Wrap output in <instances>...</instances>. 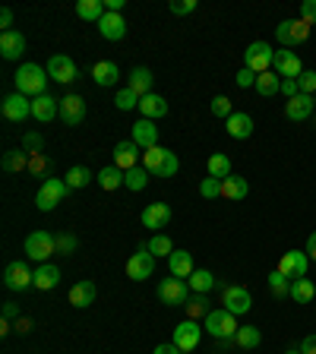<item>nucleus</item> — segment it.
<instances>
[{
  "label": "nucleus",
  "instance_id": "obj_23",
  "mask_svg": "<svg viewBox=\"0 0 316 354\" xmlns=\"http://www.w3.org/2000/svg\"><path fill=\"white\" fill-rule=\"evenodd\" d=\"M130 133H133L130 140H133L136 146L142 149V152H146V149H152V146H158V127L152 124V121H146V117H142V121H136V124L130 127Z\"/></svg>",
  "mask_w": 316,
  "mask_h": 354
},
{
  "label": "nucleus",
  "instance_id": "obj_42",
  "mask_svg": "<svg viewBox=\"0 0 316 354\" xmlns=\"http://www.w3.org/2000/svg\"><path fill=\"white\" fill-rule=\"evenodd\" d=\"M234 342L250 351V348H259V342H263V332H259L256 326H241V329H237V336H234Z\"/></svg>",
  "mask_w": 316,
  "mask_h": 354
},
{
  "label": "nucleus",
  "instance_id": "obj_54",
  "mask_svg": "<svg viewBox=\"0 0 316 354\" xmlns=\"http://www.w3.org/2000/svg\"><path fill=\"white\" fill-rule=\"evenodd\" d=\"M300 19L316 25V0H304V3H300Z\"/></svg>",
  "mask_w": 316,
  "mask_h": 354
},
{
  "label": "nucleus",
  "instance_id": "obj_59",
  "mask_svg": "<svg viewBox=\"0 0 316 354\" xmlns=\"http://www.w3.org/2000/svg\"><path fill=\"white\" fill-rule=\"evenodd\" d=\"M0 25H3V32H10V25H13V10L10 7L0 10Z\"/></svg>",
  "mask_w": 316,
  "mask_h": 354
},
{
  "label": "nucleus",
  "instance_id": "obj_43",
  "mask_svg": "<svg viewBox=\"0 0 316 354\" xmlns=\"http://www.w3.org/2000/svg\"><path fill=\"white\" fill-rule=\"evenodd\" d=\"M146 184H149V171H146L142 165H136V168H130V171H127V181H124L127 190L140 193V190H146Z\"/></svg>",
  "mask_w": 316,
  "mask_h": 354
},
{
  "label": "nucleus",
  "instance_id": "obj_64",
  "mask_svg": "<svg viewBox=\"0 0 316 354\" xmlns=\"http://www.w3.org/2000/svg\"><path fill=\"white\" fill-rule=\"evenodd\" d=\"M313 101H316V95H313Z\"/></svg>",
  "mask_w": 316,
  "mask_h": 354
},
{
  "label": "nucleus",
  "instance_id": "obj_16",
  "mask_svg": "<svg viewBox=\"0 0 316 354\" xmlns=\"http://www.w3.org/2000/svg\"><path fill=\"white\" fill-rule=\"evenodd\" d=\"M76 64L67 58V54H54V58L48 60V76L54 79V83H64V86H70L76 79Z\"/></svg>",
  "mask_w": 316,
  "mask_h": 354
},
{
  "label": "nucleus",
  "instance_id": "obj_8",
  "mask_svg": "<svg viewBox=\"0 0 316 354\" xmlns=\"http://www.w3.org/2000/svg\"><path fill=\"white\" fill-rule=\"evenodd\" d=\"M190 285H187V279H174V275H168L161 285H158V297H161V304L168 307H183L187 301H190Z\"/></svg>",
  "mask_w": 316,
  "mask_h": 354
},
{
  "label": "nucleus",
  "instance_id": "obj_40",
  "mask_svg": "<svg viewBox=\"0 0 316 354\" xmlns=\"http://www.w3.org/2000/svg\"><path fill=\"white\" fill-rule=\"evenodd\" d=\"M92 177H95V174H92L85 165H73L67 171V177H64V181H67L70 190H83V187H89V184H92Z\"/></svg>",
  "mask_w": 316,
  "mask_h": 354
},
{
  "label": "nucleus",
  "instance_id": "obj_31",
  "mask_svg": "<svg viewBox=\"0 0 316 354\" xmlns=\"http://www.w3.org/2000/svg\"><path fill=\"white\" fill-rule=\"evenodd\" d=\"M95 294H98L95 281H79V285H73V288H70V304L83 310V307L95 304Z\"/></svg>",
  "mask_w": 316,
  "mask_h": 354
},
{
  "label": "nucleus",
  "instance_id": "obj_37",
  "mask_svg": "<svg viewBox=\"0 0 316 354\" xmlns=\"http://www.w3.org/2000/svg\"><path fill=\"white\" fill-rule=\"evenodd\" d=\"M294 304H310L316 297V285L310 279H294L291 281V294H288Z\"/></svg>",
  "mask_w": 316,
  "mask_h": 354
},
{
  "label": "nucleus",
  "instance_id": "obj_38",
  "mask_svg": "<svg viewBox=\"0 0 316 354\" xmlns=\"http://www.w3.org/2000/svg\"><path fill=\"white\" fill-rule=\"evenodd\" d=\"M183 307H187V320H206L209 313H212L206 294H190V301H187Z\"/></svg>",
  "mask_w": 316,
  "mask_h": 354
},
{
  "label": "nucleus",
  "instance_id": "obj_3",
  "mask_svg": "<svg viewBox=\"0 0 316 354\" xmlns=\"http://www.w3.org/2000/svg\"><path fill=\"white\" fill-rule=\"evenodd\" d=\"M25 256L29 260H38V263H48L51 256L57 253V234H51V231H32L23 244Z\"/></svg>",
  "mask_w": 316,
  "mask_h": 354
},
{
  "label": "nucleus",
  "instance_id": "obj_53",
  "mask_svg": "<svg viewBox=\"0 0 316 354\" xmlns=\"http://www.w3.org/2000/svg\"><path fill=\"white\" fill-rule=\"evenodd\" d=\"M168 7H171V13H174V16H187V13H193V10H196V0H171Z\"/></svg>",
  "mask_w": 316,
  "mask_h": 354
},
{
  "label": "nucleus",
  "instance_id": "obj_24",
  "mask_svg": "<svg viewBox=\"0 0 316 354\" xmlns=\"http://www.w3.org/2000/svg\"><path fill=\"white\" fill-rule=\"evenodd\" d=\"M32 117L38 121V124H48V121L60 117V99H51V95L32 99Z\"/></svg>",
  "mask_w": 316,
  "mask_h": 354
},
{
  "label": "nucleus",
  "instance_id": "obj_48",
  "mask_svg": "<svg viewBox=\"0 0 316 354\" xmlns=\"http://www.w3.org/2000/svg\"><path fill=\"white\" fill-rule=\"evenodd\" d=\"M200 197L202 199H218V197H222V181H218V177H202Z\"/></svg>",
  "mask_w": 316,
  "mask_h": 354
},
{
  "label": "nucleus",
  "instance_id": "obj_28",
  "mask_svg": "<svg viewBox=\"0 0 316 354\" xmlns=\"http://www.w3.org/2000/svg\"><path fill=\"white\" fill-rule=\"evenodd\" d=\"M247 193H250L247 177H237V174H231V177H225V181H222V199L241 203V199H247Z\"/></svg>",
  "mask_w": 316,
  "mask_h": 354
},
{
  "label": "nucleus",
  "instance_id": "obj_26",
  "mask_svg": "<svg viewBox=\"0 0 316 354\" xmlns=\"http://www.w3.org/2000/svg\"><path fill=\"white\" fill-rule=\"evenodd\" d=\"M92 79L98 86H114L117 79H120V66H117L114 60H95V64H92Z\"/></svg>",
  "mask_w": 316,
  "mask_h": 354
},
{
  "label": "nucleus",
  "instance_id": "obj_18",
  "mask_svg": "<svg viewBox=\"0 0 316 354\" xmlns=\"http://www.w3.org/2000/svg\"><path fill=\"white\" fill-rule=\"evenodd\" d=\"M114 165L120 168V171H130V168L142 165V152L140 146H136L133 140H124L114 146Z\"/></svg>",
  "mask_w": 316,
  "mask_h": 354
},
{
  "label": "nucleus",
  "instance_id": "obj_2",
  "mask_svg": "<svg viewBox=\"0 0 316 354\" xmlns=\"http://www.w3.org/2000/svg\"><path fill=\"white\" fill-rule=\"evenodd\" d=\"M142 168L149 174H155V177H174V174L181 171V162H177V155L171 149L152 146L142 152Z\"/></svg>",
  "mask_w": 316,
  "mask_h": 354
},
{
  "label": "nucleus",
  "instance_id": "obj_1",
  "mask_svg": "<svg viewBox=\"0 0 316 354\" xmlns=\"http://www.w3.org/2000/svg\"><path fill=\"white\" fill-rule=\"evenodd\" d=\"M16 92L25 95V99H38V95H48V70L38 64H19L16 70Z\"/></svg>",
  "mask_w": 316,
  "mask_h": 354
},
{
  "label": "nucleus",
  "instance_id": "obj_61",
  "mask_svg": "<svg viewBox=\"0 0 316 354\" xmlns=\"http://www.w3.org/2000/svg\"><path fill=\"white\" fill-rule=\"evenodd\" d=\"M307 256H310V263H316V231L307 238Z\"/></svg>",
  "mask_w": 316,
  "mask_h": 354
},
{
  "label": "nucleus",
  "instance_id": "obj_4",
  "mask_svg": "<svg viewBox=\"0 0 316 354\" xmlns=\"http://www.w3.org/2000/svg\"><path fill=\"white\" fill-rule=\"evenodd\" d=\"M67 193H70V187H67V181L64 177H48V181L38 187V197H35V206L42 209V212H54V209L67 199Z\"/></svg>",
  "mask_w": 316,
  "mask_h": 354
},
{
  "label": "nucleus",
  "instance_id": "obj_21",
  "mask_svg": "<svg viewBox=\"0 0 316 354\" xmlns=\"http://www.w3.org/2000/svg\"><path fill=\"white\" fill-rule=\"evenodd\" d=\"M0 54H3V60H19L25 54V35L16 29L3 32L0 35Z\"/></svg>",
  "mask_w": 316,
  "mask_h": 354
},
{
  "label": "nucleus",
  "instance_id": "obj_36",
  "mask_svg": "<svg viewBox=\"0 0 316 354\" xmlns=\"http://www.w3.org/2000/svg\"><path fill=\"white\" fill-rule=\"evenodd\" d=\"M187 285H190L193 294H206V291L215 288V275L209 269H193V275L187 279Z\"/></svg>",
  "mask_w": 316,
  "mask_h": 354
},
{
  "label": "nucleus",
  "instance_id": "obj_10",
  "mask_svg": "<svg viewBox=\"0 0 316 354\" xmlns=\"http://www.w3.org/2000/svg\"><path fill=\"white\" fill-rule=\"evenodd\" d=\"M177 348H181L183 354H190V351H196L200 348V342H202V326H200V320H183L181 326H174V338H171Z\"/></svg>",
  "mask_w": 316,
  "mask_h": 354
},
{
  "label": "nucleus",
  "instance_id": "obj_58",
  "mask_svg": "<svg viewBox=\"0 0 316 354\" xmlns=\"http://www.w3.org/2000/svg\"><path fill=\"white\" fill-rule=\"evenodd\" d=\"M300 354H316V336H304V342H300Z\"/></svg>",
  "mask_w": 316,
  "mask_h": 354
},
{
  "label": "nucleus",
  "instance_id": "obj_55",
  "mask_svg": "<svg viewBox=\"0 0 316 354\" xmlns=\"http://www.w3.org/2000/svg\"><path fill=\"white\" fill-rule=\"evenodd\" d=\"M237 86H241V89H256V73L243 66L241 73H237Z\"/></svg>",
  "mask_w": 316,
  "mask_h": 354
},
{
  "label": "nucleus",
  "instance_id": "obj_30",
  "mask_svg": "<svg viewBox=\"0 0 316 354\" xmlns=\"http://www.w3.org/2000/svg\"><path fill=\"white\" fill-rule=\"evenodd\" d=\"M60 285V269L54 263H42L35 269V288L38 291H51Z\"/></svg>",
  "mask_w": 316,
  "mask_h": 354
},
{
  "label": "nucleus",
  "instance_id": "obj_49",
  "mask_svg": "<svg viewBox=\"0 0 316 354\" xmlns=\"http://www.w3.org/2000/svg\"><path fill=\"white\" fill-rule=\"evenodd\" d=\"M212 114L222 117V121H228V117L234 114L231 99H225V95H215V99H212Z\"/></svg>",
  "mask_w": 316,
  "mask_h": 354
},
{
  "label": "nucleus",
  "instance_id": "obj_22",
  "mask_svg": "<svg viewBox=\"0 0 316 354\" xmlns=\"http://www.w3.org/2000/svg\"><path fill=\"white\" fill-rule=\"evenodd\" d=\"M225 130L231 140H250V136H253V117H250L247 111H234L225 121Z\"/></svg>",
  "mask_w": 316,
  "mask_h": 354
},
{
  "label": "nucleus",
  "instance_id": "obj_56",
  "mask_svg": "<svg viewBox=\"0 0 316 354\" xmlns=\"http://www.w3.org/2000/svg\"><path fill=\"white\" fill-rule=\"evenodd\" d=\"M3 320L16 323V320H19V304H13V301H7V304H3Z\"/></svg>",
  "mask_w": 316,
  "mask_h": 354
},
{
  "label": "nucleus",
  "instance_id": "obj_7",
  "mask_svg": "<svg viewBox=\"0 0 316 354\" xmlns=\"http://www.w3.org/2000/svg\"><path fill=\"white\" fill-rule=\"evenodd\" d=\"M272 58H275L272 45L269 42H253V45H247V51H243V66L259 76V73H266V70H272Z\"/></svg>",
  "mask_w": 316,
  "mask_h": 354
},
{
  "label": "nucleus",
  "instance_id": "obj_50",
  "mask_svg": "<svg viewBox=\"0 0 316 354\" xmlns=\"http://www.w3.org/2000/svg\"><path fill=\"white\" fill-rule=\"evenodd\" d=\"M29 174H42V177L44 174H51V158L44 155V152L42 155H32L29 158ZM44 181H48V177H44Z\"/></svg>",
  "mask_w": 316,
  "mask_h": 354
},
{
  "label": "nucleus",
  "instance_id": "obj_57",
  "mask_svg": "<svg viewBox=\"0 0 316 354\" xmlns=\"http://www.w3.org/2000/svg\"><path fill=\"white\" fill-rule=\"evenodd\" d=\"M282 95H288V99H294V95H300V89H298V79H282Z\"/></svg>",
  "mask_w": 316,
  "mask_h": 354
},
{
  "label": "nucleus",
  "instance_id": "obj_39",
  "mask_svg": "<svg viewBox=\"0 0 316 354\" xmlns=\"http://www.w3.org/2000/svg\"><path fill=\"white\" fill-rule=\"evenodd\" d=\"M29 152H23V149H13V152H7L3 155V171L10 174H19V171H29Z\"/></svg>",
  "mask_w": 316,
  "mask_h": 354
},
{
  "label": "nucleus",
  "instance_id": "obj_9",
  "mask_svg": "<svg viewBox=\"0 0 316 354\" xmlns=\"http://www.w3.org/2000/svg\"><path fill=\"white\" fill-rule=\"evenodd\" d=\"M275 269L282 272L285 279H307V269H310V256L307 250H288V253H282V260H278V266Z\"/></svg>",
  "mask_w": 316,
  "mask_h": 354
},
{
  "label": "nucleus",
  "instance_id": "obj_60",
  "mask_svg": "<svg viewBox=\"0 0 316 354\" xmlns=\"http://www.w3.org/2000/svg\"><path fill=\"white\" fill-rule=\"evenodd\" d=\"M152 354H183V351H181V348L174 345V342H168V345H158L155 351H152Z\"/></svg>",
  "mask_w": 316,
  "mask_h": 354
},
{
  "label": "nucleus",
  "instance_id": "obj_44",
  "mask_svg": "<svg viewBox=\"0 0 316 354\" xmlns=\"http://www.w3.org/2000/svg\"><path fill=\"white\" fill-rule=\"evenodd\" d=\"M149 247L152 256H171L174 253V244H171V238H165V234H152V240L146 244Z\"/></svg>",
  "mask_w": 316,
  "mask_h": 354
},
{
  "label": "nucleus",
  "instance_id": "obj_5",
  "mask_svg": "<svg viewBox=\"0 0 316 354\" xmlns=\"http://www.w3.org/2000/svg\"><path fill=\"white\" fill-rule=\"evenodd\" d=\"M202 329H206L212 338H234L241 326H237V316H234L231 310L218 307V310H212L206 320H202Z\"/></svg>",
  "mask_w": 316,
  "mask_h": 354
},
{
  "label": "nucleus",
  "instance_id": "obj_20",
  "mask_svg": "<svg viewBox=\"0 0 316 354\" xmlns=\"http://www.w3.org/2000/svg\"><path fill=\"white\" fill-rule=\"evenodd\" d=\"M316 111V101H313V95H294V99H288V105H285V117L288 121H294V124H300V121H307L310 114Z\"/></svg>",
  "mask_w": 316,
  "mask_h": 354
},
{
  "label": "nucleus",
  "instance_id": "obj_12",
  "mask_svg": "<svg viewBox=\"0 0 316 354\" xmlns=\"http://www.w3.org/2000/svg\"><path fill=\"white\" fill-rule=\"evenodd\" d=\"M3 285L10 291H25V288H35V272L23 263V260H13V263L3 269Z\"/></svg>",
  "mask_w": 316,
  "mask_h": 354
},
{
  "label": "nucleus",
  "instance_id": "obj_15",
  "mask_svg": "<svg viewBox=\"0 0 316 354\" xmlns=\"http://www.w3.org/2000/svg\"><path fill=\"white\" fill-rule=\"evenodd\" d=\"M272 70L282 76V79H298V76L304 73V64H300V58L294 51H275Z\"/></svg>",
  "mask_w": 316,
  "mask_h": 354
},
{
  "label": "nucleus",
  "instance_id": "obj_62",
  "mask_svg": "<svg viewBox=\"0 0 316 354\" xmlns=\"http://www.w3.org/2000/svg\"><path fill=\"white\" fill-rule=\"evenodd\" d=\"M16 329H19V332H29V329H32V320H29V316H19V320H16Z\"/></svg>",
  "mask_w": 316,
  "mask_h": 354
},
{
  "label": "nucleus",
  "instance_id": "obj_29",
  "mask_svg": "<svg viewBox=\"0 0 316 354\" xmlns=\"http://www.w3.org/2000/svg\"><path fill=\"white\" fill-rule=\"evenodd\" d=\"M105 0H76V16L85 19V23H95L98 25L105 19Z\"/></svg>",
  "mask_w": 316,
  "mask_h": 354
},
{
  "label": "nucleus",
  "instance_id": "obj_35",
  "mask_svg": "<svg viewBox=\"0 0 316 354\" xmlns=\"http://www.w3.org/2000/svg\"><path fill=\"white\" fill-rule=\"evenodd\" d=\"M95 181H98L101 190H117L127 181V171H120L117 165H108V168H101V171L95 174Z\"/></svg>",
  "mask_w": 316,
  "mask_h": 354
},
{
  "label": "nucleus",
  "instance_id": "obj_14",
  "mask_svg": "<svg viewBox=\"0 0 316 354\" xmlns=\"http://www.w3.org/2000/svg\"><path fill=\"white\" fill-rule=\"evenodd\" d=\"M0 111H3V117H7V121H13V124H23L25 117H32V101L25 99V95H19V92H13V95H7V99L0 101Z\"/></svg>",
  "mask_w": 316,
  "mask_h": 354
},
{
  "label": "nucleus",
  "instance_id": "obj_33",
  "mask_svg": "<svg viewBox=\"0 0 316 354\" xmlns=\"http://www.w3.org/2000/svg\"><path fill=\"white\" fill-rule=\"evenodd\" d=\"M127 89H133L136 95H149L152 92V73L146 70V66H136V70H130V76H127Z\"/></svg>",
  "mask_w": 316,
  "mask_h": 354
},
{
  "label": "nucleus",
  "instance_id": "obj_25",
  "mask_svg": "<svg viewBox=\"0 0 316 354\" xmlns=\"http://www.w3.org/2000/svg\"><path fill=\"white\" fill-rule=\"evenodd\" d=\"M98 32L101 38H108V42H120L127 35V23L120 13H105V19L98 23Z\"/></svg>",
  "mask_w": 316,
  "mask_h": 354
},
{
  "label": "nucleus",
  "instance_id": "obj_47",
  "mask_svg": "<svg viewBox=\"0 0 316 354\" xmlns=\"http://www.w3.org/2000/svg\"><path fill=\"white\" fill-rule=\"evenodd\" d=\"M23 152H29V155H42L44 152V140H42V133H25L23 136Z\"/></svg>",
  "mask_w": 316,
  "mask_h": 354
},
{
  "label": "nucleus",
  "instance_id": "obj_27",
  "mask_svg": "<svg viewBox=\"0 0 316 354\" xmlns=\"http://www.w3.org/2000/svg\"><path fill=\"white\" fill-rule=\"evenodd\" d=\"M140 114L146 117V121H158V117L168 114V101L161 99V95H155V92H149V95L140 99Z\"/></svg>",
  "mask_w": 316,
  "mask_h": 354
},
{
  "label": "nucleus",
  "instance_id": "obj_6",
  "mask_svg": "<svg viewBox=\"0 0 316 354\" xmlns=\"http://www.w3.org/2000/svg\"><path fill=\"white\" fill-rule=\"evenodd\" d=\"M307 38H310V23H304V19H285V23L275 25V42L282 48H294V45L307 42Z\"/></svg>",
  "mask_w": 316,
  "mask_h": 354
},
{
  "label": "nucleus",
  "instance_id": "obj_13",
  "mask_svg": "<svg viewBox=\"0 0 316 354\" xmlns=\"http://www.w3.org/2000/svg\"><path fill=\"white\" fill-rule=\"evenodd\" d=\"M222 307H225V310H231L234 316H241V313H250V307H253V297H250V291L241 288V285H228V288L222 291Z\"/></svg>",
  "mask_w": 316,
  "mask_h": 354
},
{
  "label": "nucleus",
  "instance_id": "obj_11",
  "mask_svg": "<svg viewBox=\"0 0 316 354\" xmlns=\"http://www.w3.org/2000/svg\"><path fill=\"white\" fill-rule=\"evenodd\" d=\"M152 272H155V256L149 253L146 244H140V250L127 260V279H130V281H142V279H149Z\"/></svg>",
  "mask_w": 316,
  "mask_h": 354
},
{
  "label": "nucleus",
  "instance_id": "obj_41",
  "mask_svg": "<svg viewBox=\"0 0 316 354\" xmlns=\"http://www.w3.org/2000/svg\"><path fill=\"white\" fill-rule=\"evenodd\" d=\"M209 177H218V181H225L231 177V158L215 152V155H209Z\"/></svg>",
  "mask_w": 316,
  "mask_h": 354
},
{
  "label": "nucleus",
  "instance_id": "obj_63",
  "mask_svg": "<svg viewBox=\"0 0 316 354\" xmlns=\"http://www.w3.org/2000/svg\"><path fill=\"white\" fill-rule=\"evenodd\" d=\"M285 354H300V351H285Z\"/></svg>",
  "mask_w": 316,
  "mask_h": 354
},
{
  "label": "nucleus",
  "instance_id": "obj_46",
  "mask_svg": "<svg viewBox=\"0 0 316 354\" xmlns=\"http://www.w3.org/2000/svg\"><path fill=\"white\" fill-rule=\"evenodd\" d=\"M114 105H117V111H133V108H140V95H136L133 89H120L117 92V99H114Z\"/></svg>",
  "mask_w": 316,
  "mask_h": 354
},
{
  "label": "nucleus",
  "instance_id": "obj_32",
  "mask_svg": "<svg viewBox=\"0 0 316 354\" xmlns=\"http://www.w3.org/2000/svg\"><path fill=\"white\" fill-rule=\"evenodd\" d=\"M168 266H171L174 279H190L193 275V256L187 250H174V253L168 256Z\"/></svg>",
  "mask_w": 316,
  "mask_h": 354
},
{
  "label": "nucleus",
  "instance_id": "obj_34",
  "mask_svg": "<svg viewBox=\"0 0 316 354\" xmlns=\"http://www.w3.org/2000/svg\"><path fill=\"white\" fill-rule=\"evenodd\" d=\"M256 92L263 95V99H272V95H278V92H282V76L275 73V70L259 73L256 76Z\"/></svg>",
  "mask_w": 316,
  "mask_h": 354
},
{
  "label": "nucleus",
  "instance_id": "obj_51",
  "mask_svg": "<svg viewBox=\"0 0 316 354\" xmlns=\"http://www.w3.org/2000/svg\"><path fill=\"white\" fill-rule=\"evenodd\" d=\"M298 89L304 92V95H316V73L313 70H304V73L298 76Z\"/></svg>",
  "mask_w": 316,
  "mask_h": 354
},
{
  "label": "nucleus",
  "instance_id": "obj_17",
  "mask_svg": "<svg viewBox=\"0 0 316 354\" xmlns=\"http://www.w3.org/2000/svg\"><path fill=\"white\" fill-rule=\"evenodd\" d=\"M60 121L67 127H79L85 121V99L83 95H67L60 99Z\"/></svg>",
  "mask_w": 316,
  "mask_h": 354
},
{
  "label": "nucleus",
  "instance_id": "obj_45",
  "mask_svg": "<svg viewBox=\"0 0 316 354\" xmlns=\"http://www.w3.org/2000/svg\"><path fill=\"white\" fill-rule=\"evenodd\" d=\"M269 291H272L275 297H288L291 294V279H285L282 272L275 269L272 275H269Z\"/></svg>",
  "mask_w": 316,
  "mask_h": 354
},
{
  "label": "nucleus",
  "instance_id": "obj_52",
  "mask_svg": "<svg viewBox=\"0 0 316 354\" xmlns=\"http://www.w3.org/2000/svg\"><path fill=\"white\" fill-rule=\"evenodd\" d=\"M76 247H79V240H76L73 234H57V253L60 256L76 253Z\"/></svg>",
  "mask_w": 316,
  "mask_h": 354
},
{
  "label": "nucleus",
  "instance_id": "obj_19",
  "mask_svg": "<svg viewBox=\"0 0 316 354\" xmlns=\"http://www.w3.org/2000/svg\"><path fill=\"white\" fill-rule=\"evenodd\" d=\"M168 222H171V206L168 203H149L142 209V225L152 228L155 234H161V228H168Z\"/></svg>",
  "mask_w": 316,
  "mask_h": 354
}]
</instances>
